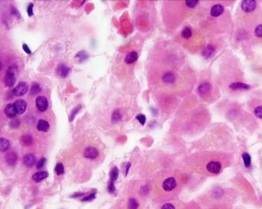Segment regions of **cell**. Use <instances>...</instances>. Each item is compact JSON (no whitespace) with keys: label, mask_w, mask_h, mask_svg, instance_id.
I'll list each match as a JSON object with an SVG mask.
<instances>
[{"label":"cell","mask_w":262,"mask_h":209,"mask_svg":"<svg viewBox=\"0 0 262 209\" xmlns=\"http://www.w3.org/2000/svg\"><path fill=\"white\" fill-rule=\"evenodd\" d=\"M17 68L18 66L16 65L13 64L10 66L6 71V74H5L4 77V82L5 85L9 86V87L14 86L15 83H16V76H15V72H16Z\"/></svg>","instance_id":"6da1fadb"},{"label":"cell","mask_w":262,"mask_h":209,"mask_svg":"<svg viewBox=\"0 0 262 209\" xmlns=\"http://www.w3.org/2000/svg\"><path fill=\"white\" fill-rule=\"evenodd\" d=\"M28 89H29V86H28L27 83L25 82H21L13 89L12 93L14 96L17 97H21L27 92Z\"/></svg>","instance_id":"7a4b0ae2"},{"label":"cell","mask_w":262,"mask_h":209,"mask_svg":"<svg viewBox=\"0 0 262 209\" xmlns=\"http://www.w3.org/2000/svg\"><path fill=\"white\" fill-rule=\"evenodd\" d=\"M37 108L40 112H44L46 110L48 107V102L46 98L44 96H39L36 99Z\"/></svg>","instance_id":"3957f363"},{"label":"cell","mask_w":262,"mask_h":209,"mask_svg":"<svg viewBox=\"0 0 262 209\" xmlns=\"http://www.w3.org/2000/svg\"><path fill=\"white\" fill-rule=\"evenodd\" d=\"M256 5V2L253 0H244L241 3V9L247 13L252 12L255 9Z\"/></svg>","instance_id":"277c9868"},{"label":"cell","mask_w":262,"mask_h":209,"mask_svg":"<svg viewBox=\"0 0 262 209\" xmlns=\"http://www.w3.org/2000/svg\"><path fill=\"white\" fill-rule=\"evenodd\" d=\"M14 108L17 114H23L27 108V102L23 99H18L14 102Z\"/></svg>","instance_id":"5b68a950"},{"label":"cell","mask_w":262,"mask_h":209,"mask_svg":"<svg viewBox=\"0 0 262 209\" xmlns=\"http://www.w3.org/2000/svg\"><path fill=\"white\" fill-rule=\"evenodd\" d=\"M163 189L167 192L171 191L176 187V181L174 178H169L166 179L162 184Z\"/></svg>","instance_id":"8992f818"},{"label":"cell","mask_w":262,"mask_h":209,"mask_svg":"<svg viewBox=\"0 0 262 209\" xmlns=\"http://www.w3.org/2000/svg\"><path fill=\"white\" fill-rule=\"evenodd\" d=\"M207 169L209 172L212 173V174H219L221 170V164L218 162H215V161H211L207 165Z\"/></svg>","instance_id":"52a82bcc"},{"label":"cell","mask_w":262,"mask_h":209,"mask_svg":"<svg viewBox=\"0 0 262 209\" xmlns=\"http://www.w3.org/2000/svg\"><path fill=\"white\" fill-rule=\"evenodd\" d=\"M84 157L89 159H95L98 156L99 152L95 148L88 147L85 149L83 152Z\"/></svg>","instance_id":"ba28073f"},{"label":"cell","mask_w":262,"mask_h":209,"mask_svg":"<svg viewBox=\"0 0 262 209\" xmlns=\"http://www.w3.org/2000/svg\"><path fill=\"white\" fill-rule=\"evenodd\" d=\"M70 73V68L65 63H60L57 67V74L62 78H67Z\"/></svg>","instance_id":"9c48e42d"},{"label":"cell","mask_w":262,"mask_h":209,"mask_svg":"<svg viewBox=\"0 0 262 209\" xmlns=\"http://www.w3.org/2000/svg\"><path fill=\"white\" fill-rule=\"evenodd\" d=\"M23 164L25 167H32L33 165H35L36 163L37 159L36 157L32 154H26L23 157Z\"/></svg>","instance_id":"30bf717a"},{"label":"cell","mask_w":262,"mask_h":209,"mask_svg":"<svg viewBox=\"0 0 262 209\" xmlns=\"http://www.w3.org/2000/svg\"><path fill=\"white\" fill-rule=\"evenodd\" d=\"M4 114H6V116L9 119H13L14 117H16L17 115V112L16 111V109L14 108V104L12 103H9L6 104V106L4 108Z\"/></svg>","instance_id":"8fae6325"},{"label":"cell","mask_w":262,"mask_h":209,"mask_svg":"<svg viewBox=\"0 0 262 209\" xmlns=\"http://www.w3.org/2000/svg\"><path fill=\"white\" fill-rule=\"evenodd\" d=\"M225 11V8L221 4H215L210 10V14L213 17H218L222 15Z\"/></svg>","instance_id":"7c38bea8"},{"label":"cell","mask_w":262,"mask_h":209,"mask_svg":"<svg viewBox=\"0 0 262 209\" xmlns=\"http://www.w3.org/2000/svg\"><path fill=\"white\" fill-rule=\"evenodd\" d=\"M5 160H6L7 164L10 165V166L14 165L18 160V155L14 151L8 153V154L6 155V156H5Z\"/></svg>","instance_id":"4fadbf2b"},{"label":"cell","mask_w":262,"mask_h":209,"mask_svg":"<svg viewBox=\"0 0 262 209\" xmlns=\"http://www.w3.org/2000/svg\"><path fill=\"white\" fill-rule=\"evenodd\" d=\"M139 58V55L136 51H132V52L128 53L124 59V62L127 64H131L136 62Z\"/></svg>","instance_id":"5bb4252c"},{"label":"cell","mask_w":262,"mask_h":209,"mask_svg":"<svg viewBox=\"0 0 262 209\" xmlns=\"http://www.w3.org/2000/svg\"><path fill=\"white\" fill-rule=\"evenodd\" d=\"M37 130L41 132H47L50 128V124L48 121L40 119L37 124Z\"/></svg>","instance_id":"9a60e30c"},{"label":"cell","mask_w":262,"mask_h":209,"mask_svg":"<svg viewBox=\"0 0 262 209\" xmlns=\"http://www.w3.org/2000/svg\"><path fill=\"white\" fill-rule=\"evenodd\" d=\"M48 177V174L46 172H39L35 173V174L32 176V179L34 180L36 183H39L42 180L45 179Z\"/></svg>","instance_id":"2e32d148"},{"label":"cell","mask_w":262,"mask_h":209,"mask_svg":"<svg viewBox=\"0 0 262 209\" xmlns=\"http://www.w3.org/2000/svg\"><path fill=\"white\" fill-rule=\"evenodd\" d=\"M162 80L165 83L167 84H173L175 80V78L174 75V73L171 72H167L163 75Z\"/></svg>","instance_id":"e0dca14e"},{"label":"cell","mask_w":262,"mask_h":209,"mask_svg":"<svg viewBox=\"0 0 262 209\" xmlns=\"http://www.w3.org/2000/svg\"><path fill=\"white\" fill-rule=\"evenodd\" d=\"M0 148L2 152H6L10 148V142L5 138L0 139Z\"/></svg>","instance_id":"ac0fdd59"},{"label":"cell","mask_w":262,"mask_h":209,"mask_svg":"<svg viewBox=\"0 0 262 209\" xmlns=\"http://www.w3.org/2000/svg\"><path fill=\"white\" fill-rule=\"evenodd\" d=\"M229 88L233 89V90H238V89H248L250 88V86L245 85V84L240 83V82H234L232 83L229 86Z\"/></svg>","instance_id":"d6986e66"},{"label":"cell","mask_w":262,"mask_h":209,"mask_svg":"<svg viewBox=\"0 0 262 209\" xmlns=\"http://www.w3.org/2000/svg\"><path fill=\"white\" fill-rule=\"evenodd\" d=\"M214 52H215L214 48H213V45H208L204 50H203L202 54L203 55V57H205V58H209L213 55Z\"/></svg>","instance_id":"ffe728a7"},{"label":"cell","mask_w":262,"mask_h":209,"mask_svg":"<svg viewBox=\"0 0 262 209\" xmlns=\"http://www.w3.org/2000/svg\"><path fill=\"white\" fill-rule=\"evenodd\" d=\"M210 89V86L209 84L207 82H204L201 84L200 86H199V89H198V91H199L201 94H205L208 92H209Z\"/></svg>","instance_id":"44dd1931"},{"label":"cell","mask_w":262,"mask_h":209,"mask_svg":"<svg viewBox=\"0 0 262 209\" xmlns=\"http://www.w3.org/2000/svg\"><path fill=\"white\" fill-rule=\"evenodd\" d=\"M21 141L22 144L26 145V146H29V145H31L33 143L32 136L29 134L24 135L21 137Z\"/></svg>","instance_id":"7402d4cb"},{"label":"cell","mask_w":262,"mask_h":209,"mask_svg":"<svg viewBox=\"0 0 262 209\" xmlns=\"http://www.w3.org/2000/svg\"><path fill=\"white\" fill-rule=\"evenodd\" d=\"M76 57L78 58V60H79L80 62H85V61L88 59V57H89V55H88L87 52L82 50V51H80V52H78L77 55H76Z\"/></svg>","instance_id":"603a6c76"},{"label":"cell","mask_w":262,"mask_h":209,"mask_svg":"<svg viewBox=\"0 0 262 209\" xmlns=\"http://www.w3.org/2000/svg\"><path fill=\"white\" fill-rule=\"evenodd\" d=\"M122 119V116L120 113L119 112L118 110H115L113 112V113L112 114L111 116V121L113 123L116 124L118 123L119 121H120Z\"/></svg>","instance_id":"cb8c5ba5"},{"label":"cell","mask_w":262,"mask_h":209,"mask_svg":"<svg viewBox=\"0 0 262 209\" xmlns=\"http://www.w3.org/2000/svg\"><path fill=\"white\" fill-rule=\"evenodd\" d=\"M41 91V87L38 83H32V86H31V91H30V93L32 95H36V94L39 93L40 91Z\"/></svg>","instance_id":"d4e9b609"},{"label":"cell","mask_w":262,"mask_h":209,"mask_svg":"<svg viewBox=\"0 0 262 209\" xmlns=\"http://www.w3.org/2000/svg\"><path fill=\"white\" fill-rule=\"evenodd\" d=\"M181 35H182V36L184 38V39H190V38H191V36H192V29H191L189 27H185L182 31Z\"/></svg>","instance_id":"484cf974"},{"label":"cell","mask_w":262,"mask_h":209,"mask_svg":"<svg viewBox=\"0 0 262 209\" xmlns=\"http://www.w3.org/2000/svg\"><path fill=\"white\" fill-rule=\"evenodd\" d=\"M119 171L117 167H114L111 172V181H115L118 178Z\"/></svg>","instance_id":"4316f807"},{"label":"cell","mask_w":262,"mask_h":209,"mask_svg":"<svg viewBox=\"0 0 262 209\" xmlns=\"http://www.w3.org/2000/svg\"><path fill=\"white\" fill-rule=\"evenodd\" d=\"M139 207V203L135 199L131 198L128 201V208L129 209H137Z\"/></svg>","instance_id":"83f0119b"},{"label":"cell","mask_w":262,"mask_h":209,"mask_svg":"<svg viewBox=\"0 0 262 209\" xmlns=\"http://www.w3.org/2000/svg\"><path fill=\"white\" fill-rule=\"evenodd\" d=\"M242 157H243L244 164H245V166L247 167H248L251 164L250 155H249L248 153H244L242 155Z\"/></svg>","instance_id":"f1b7e54d"},{"label":"cell","mask_w":262,"mask_h":209,"mask_svg":"<svg viewBox=\"0 0 262 209\" xmlns=\"http://www.w3.org/2000/svg\"><path fill=\"white\" fill-rule=\"evenodd\" d=\"M80 109H81V105H79V106L76 107V108H75L73 109H72V111L71 112L70 116H69V121H72L73 120V119L75 118V116H76V114L78 113V112L80 110Z\"/></svg>","instance_id":"f546056e"},{"label":"cell","mask_w":262,"mask_h":209,"mask_svg":"<svg viewBox=\"0 0 262 209\" xmlns=\"http://www.w3.org/2000/svg\"><path fill=\"white\" fill-rule=\"evenodd\" d=\"M55 170L57 175H61L64 174V172H65V168H64V166L62 163H57L55 167Z\"/></svg>","instance_id":"4dcf8cb0"},{"label":"cell","mask_w":262,"mask_h":209,"mask_svg":"<svg viewBox=\"0 0 262 209\" xmlns=\"http://www.w3.org/2000/svg\"><path fill=\"white\" fill-rule=\"evenodd\" d=\"M9 125H10V127H11V128L16 129V128H18L19 127V126L20 125V121L19 119H13V120L11 121Z\"/></svg>","instance_id":"1f68e13d"},{"label":"cell","mask_w":262,"mask_h":209,"mask_svg":"<svg viewBox=\"0 0 262 209\" xmlns=\"http://www.w3.org/2000/svg\"><path fill=\"white\" fill-rule=\"evenodd\" d=\"M254 113L257 118L262 119V105L256 107V108L254 109Z\"/></svg>","instance_id":"d6a6232c"},{"label":"cell","mask_w":262,"mask_h":209,"mask_svg":"<svg viewBox=\"0 0 262 209\" xmlns=\"http://www.w3.org/2000/svg\"><path fill=\"white\" fill-rule=\"evenodd\" d=\"M185 4L189 8L192 9L197 6V4H199V1H197V0H192V1L191 0H187V1L185 2Z\"/></svg>","instance_id":"836d02e7"},{"label":"cell","mask_w":262,"mask_h":209,"mask_svg":"<svg viewBox=\"0 0 262 209\" xmlns=\"http://www.w3.org/2000/svg\"><path fill=\"white\" fill-rule=\"evenodd\" d=\"M136 119L139 121V123L141 124L142 126H143V125L146 124V117L145 115L142 114H140L139 115L136 116Z\"/></svg>","instance_id":"e575fe53"},{"label":"cell","mask_w":262,"mask_h":209,"mask_svg":"<svg viewBox=\"0 0 262 209\" xmlns=\"http://www.w3.org/2000/svg\"><path fill=\"white\" fill-rule=\"evenodd\" d=\"M254 33H255V35L256 36L262 38V24L258 25V26L256 27L255 30H254Z\"/></svg>","instance_id":"d590c367"},{"label":"cell","mask_w":262,"mask_h":209,"mask_svg":"<svg viewBox=\"0 0 262 209\" xmlns=\"http://www.w3.org/2000/svg\"><path fill=\"white\" fill-rule=\"evenodd\" d=\"M45 161H46V160H45V158H41L39 160V162H37V169H41V168L44 166Z\"/></svg>","instance_id":"8d00e7d4"},{"label":"cell","mask_w":262,"mask_h":209,"mask_svg":"<svg viewBox=\"0 0 262 209\" xmlns=\"http://www.w3.org/2000/svg\"><path fill=\"white\" fill-rule=\"evenodd\" d=\"M33 8H34V4H33L32 3L29 4V6H27V12L28 16H29V17H31L33 16V15H34V12H33Z\"/></svg>","instance_id":"74e56055"},{"label":"cell","mask_w":262,"mask_h":209,"mask_svg":"<svg viewBox=\"0 0 262 209\" xmlns=\"http://www.w3.org/2000/svg\"><path fill=\"white\" fill-rule=\"evenodd\" d=\"M11 15H13V16H14L15 17H17V18H20V17L19 12L18 11V10L16 8H14V7L13 6H11Z\"/></svg>","instance_id":"f35d334b"},{"label":"cell","mask_w":262,"mask_h":209,"mask_svg":"<svg viewBox=\"0 0 262 209\" xmlns=\"http://www.w3.org/2000/svg\"><path fill=\"white\" fill-rule=\"evenodd\" d=\"M108 192L111 193H113L115 191V185H114L113 181H111L110 183H109L108 187Z\"/></svg>","instance_id":"ab89813d"},{"label":"cell","mask_w":262,"mask_h":209,"mask_svg":"<svg viewBox=\"0 0 262 209\" xmlns=\"http://www.w3.org/2000/svg\"><path fill=\"white\" fill-rule=\"evenodd\" d=\"M95 197H96V194L95 193H93V194H91V195H90L89 196H87V197H84L83 200H82V201H91V200H94V199L95 198Z\"/></svg>","instance_id":"60d3db41"},{"label":"cell","mask_w":262,"mask_h":209,"mask_svg":"<svg viewBox=\"0 0 262 209\" xmlns=\"http://www.w3.org/2000/svg\"><path fill=\"white\" fill-rule=\"evenodd\" d=\"M22 49H23V50L27 53V54H31L32 53V51L30 50L29 48L28 47V45L27 44H25V43H23V45H22Z\"/></svg>","instance_id":"b9f144b4"},{"label":"cell","mask_w":262,"mask_h":209,"mask_svg":"<svg viewBox=\"0 0 262 209\" xmlns=\"http://www.w3.org/2000/svg\"><path fill=\"white\" fill-rule=\"evenodd\" d=\"M162 209H175L174 206L172 205L171 203H165V204L162 206Z\"/></svg>","instance_id":"7bdbcfd3"},{"label":"cell","mask_w":262,"mask_h":209,"mask_svg":"<svg viewBox=\"0 0 262 209\" xmlns=\"http://www.w3.org/2000/svg\"><path fill=\"white\" fill-rule=\"evenodd\" d=\"M130 166H131V163L130 162H129V163H127V167H126V175H127V174H128V172H129V167H130Z\"/></svg>","instance_id":"ee69618b"}]
</instances>
